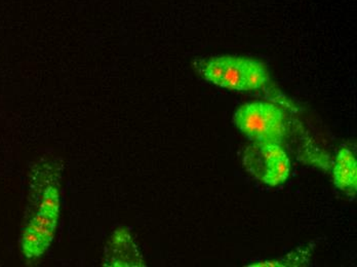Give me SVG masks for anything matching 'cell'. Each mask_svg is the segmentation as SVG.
<instances>
[{"label":"cell","instance_id":"cell-7","mask_svg":"<svg viewBox=\"0 0 357 267\" xmlns=\"http://www.w3.org/2000/svg\"><path fill=\"white\" fill-rule=\"evenodd\" d=\"M243 57L228 56L225 71L219 86L227 90L243 92Z\"/></svg>","mask_w":357,"mask_h":267},{"label":"cell","instance_id":"cell-1","mask_svg":"<svg viewBox=\"0 0 357 267\" xmlns=\"http://www.w3.org/2000/svg\"><path fill=\"white\" fill-rule=\"evenodd\" d=\"M235 127L250 141L261 144H282L286 123L282 110L268 102H252L241 106L233 115Z\"/></svg>","mask_w":357,"mask_h":267},{"label":"cell","instance_id":"cell-6","mask_svg":"<svg viewBox=\"0 0 357 267\" xmlns=\"http://www.w3.org/2000/svg\"><path fill=\"white\" fill-rule=\"evenodd\" d=\"M227 59L228 56H222V57L206 59V60L204 59L195 60V68L199 73L200 77H204L206 82L219 86L225 71Z\"/></svg>","mask_w":357,"mask_h":267},{"label":"cell","instance_id":"cell-5","mask_svg":"<svg viewBox=\"0 0 357 267\" xmlns=\"http://www.w3.org/2000/svg\"><path fill=\"white\" fill-rule=\"evenodd\" d=\"M243 92L255 91L266 86L269 75L266 66L254 59L243 58Z\"/></svg>","mask_w":357,"mask_h":267},{"label":"cell","instance_id":"cell-3","mask_svg":"<svg viewBox=\"0 0 357 267\" xmlns=\"http://www.w3.org/2000/svg\"><path fill=\"white\" fill-rule=\"evenodd\" d=\"M104 266H145L138 247L126 227L115 230L105 249Z\"/></svg>","mask_w":357,"mask_h":267},{"label":"cell","instance_id":"cell-4","mask_svg":"<svg viewBox=\"0 0 357 267\" xmlns=\"http://www.w3.org/2000/svg\"><path fill=\"white\" fill-rule=\"evenodd\" d=\"M334 183L349 197H356L357 188V162L350 149L343 147L337 154L334 168Z\"/></svg>","mask_w":357,"mask_h":267},{"label":"cell","instance_id":"cell-2","mask_svg":"<svg viewBox=\"0 0 357 267\" xmlns=\"http://www.w3.org/2000/svg\"><path fill=\"white\" fill-rule=\"evenodd\" d=\"M243 166L256 179L269 186L284 183L291 173V162L280 144L254 143L243 155Z\"/></svg>","mask_w":357,"mask_h":267},{"label":"cell","instance_id":"cell-8","mask_svg":"<svg viewBox=\"0 0 357 267\" xmlns=\"http://www.w3.org/2000/svg\"><path fill=\"white\" fill-rule=\"evenodd\" d=\"M310 250L299 248L293 253L287 254L284 257L278 260H270V261L256 262L250 264L249 267H266V266H307L310 257Z\"/></svg>","mask_w":357,"mask_h":267}]
</instances>
